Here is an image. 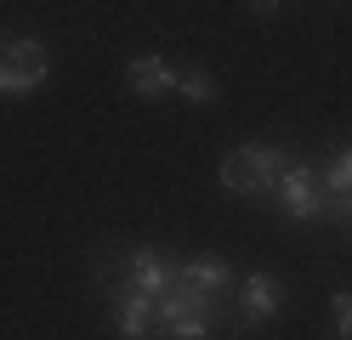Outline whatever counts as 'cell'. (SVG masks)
Listing matches in <instances>:
<instances>
[{
	"label": "cell",
	"instance_id": "cell-6",
	"mask_svg": "<svg viewBox=\"0 0 352 340\" xmlns=\"http://www.w3.org/2000/svg\"><path fill=\"white\" fill-rule=\"evenodd\" d=\"M125 284L137 295H148V301H165L176 289V261L160 244H137V249H125Z\"/></svg>",
	"mask_w": 352,
	"mask_h": 340
},
{
	"label": "cell",
	"instance_id": "cell-1",
	"mask_svg": "<svg viewBox=\"0 0 352 340\" xmlns=\"http://www.w3.org/2000/svg\"><path fill=\"white\" fill-rule=\"evenodd\" d=\"M153 329H160V340H233L239 335L233 295H205L176 284L165 301H153Z\"/></svg>",
	"mask_w": 352,
	"mask_h": 340
},
{
	"label": "cell",
	"instance_id": "cell-3",
	"mask_svg": "<svg viewBox=\"0 0 352 340\" xmlns=\"http://www.w3.org/2000/svg\"><path fill=\"white\" fill-rule=\"evenodd\" d=\"M52 80V45L0 29V97H29Z\"/></svg>",
	"mask_w": 352,
	"mask_h": 340
},
{
	"label": "cell",
	"instance_id": "cell-12",
	"mask_svg": "<svg viewBox=\"0 0 352 340\" xmlns=\"http://www.w3.org/2000/svg\"><path fill=\"white\" fill-rule=\"evenodd\" d=\"M245 12H250V17H261V23H273V17L284 12V6H278V0H267V6H261V0H250V6H245Z\"/></svg>",
	"mask_w": 352,
	"mask_h": 340
},
{
	"label": "cell",
	"instance_id": "cell-7",
	"mask_svg": "<svg viewBox=\"0 0 352 340\" xmlns=\"http://www.w3.org/2000/svg\"><path fill=\"white\" fill-rule=\"evenodd\" d=\"M125 85L137 91L142 102H160V97H170V91H176V68H170L160 52H137V57L125 63Z\"/></svg>",
	"mask_w": 352,
	"mask_h": 340
},
{
	"label": "cell",
	"instance_id": "cell-11",
	"mask_svg": "<svg viewBox=\"0 0 352 340\" xmlns=\"http://www.w3.org/2000/svg\"><path fill=\"white\" fill-rule=\"evenodd\" d=\"M329 312H336V335L352 340V295H329Z\"/></svg>",
	"mask_w": 352,
	"mask_h": 340
},
{
	"label": "cell",
	"instance_id": "cell-10",
	"mask_svg": "<svg viewBox=\"0 0 352 340\" xmlns=\"http://www.w3.org/2000/svg\"><path fill=\"white\" fill-rule=\"evenodd\" d=\"M318 176H324V193H329V199H346V193H352V142H346L336 159H318Z\"/></svg>",
	"mask_w": 352,
	"mask_h": 340
},
{
	"label": "cell",
	"instance_id": "cell-2",
	"mask_svg": "<svg viewBox=\"0 0 352 340\" xmlns=\"http://www.w3.org/2000/svg\"><path fill=\"white\" fill-rule=\"evenodd\" d=\"M296 159L290 142H239L222 165H216V181H222V193L233 199H273L284 165Z\"/></svg>",
	"mask_w": 352,
	"mask_h": 340
},
{
	"label": "cell",
	"instance_id": "cell-8",
	"mask_svg": "<svg viewBox=\"0 0 352 340\" xmlns=\"http://www.w3.org/2000/svg\"><path fill=\"white\" fill-rule=\"evenodd\" d=\"M176 284H188V289H205V295H233V267L222 256H188V261H176Z\"/></svg>",
	"mask_w": 352,
	"mask_h": 340
},
{
	"label": "cell",
	"instance_id": "cell-9",
	"mask_svg": "<svg viewBox=\"0 0 352 340\" xmlns=\"http://www.w3.org/2000/svg\"><path fill=\"white\" fill-rule=\"evenodd\" d=\"M176 97H182L188 108H210L216 97H222V80H216L210 68H176Z\"/></svg>",
	"mask_w": 352,
	"mask_h": 340
},
{
	"label": "cell",
	"instance_id": "cell-5",
	"mask_svg": "<svg viewBox=\"0 0 352 340\" xmlns=\"http://www.w3.org/2000/svg\"><path fill=\"white\" fill-rule=\"evenodd\" d=\"M278 312H284V278H278V272H245V278L233 284L239 335H245V329H267Z\"/></svg>",
	"mask_w": 352,
	"mask_h": 340
},
{
	"label": "cell",
	"instance_id": "cell-4",
	"mask_svg": "<svg viewBox=\"0 0 352 340\" xmlns=\"http://www.w3.org/2000/svg\"><path fill=\"white\" fill-rule=\"evenodd\" d=\"M324 176H318V159H290L273 188V204L284 210V221H324Z\"/></svg>",
	"mask_w": 352,
	"mask_h": 340
}]
</instances>
